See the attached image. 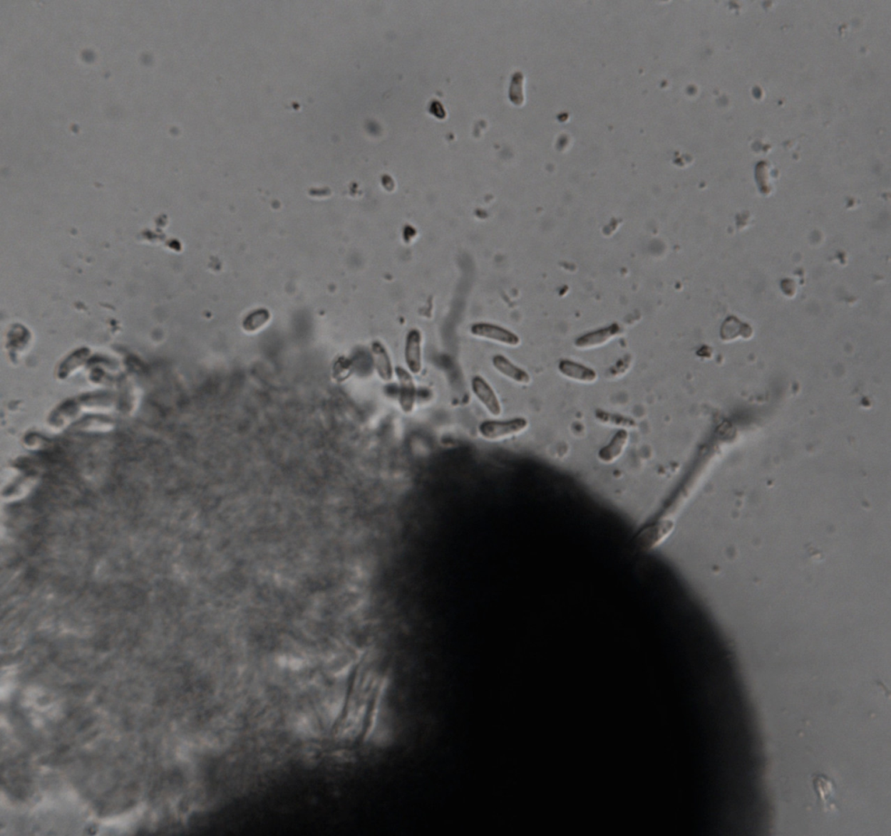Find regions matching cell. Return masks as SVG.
Returning a JSON list of instances; mask_svg holds the SVG:
<instances>
[{"instance_id": "obj_1", "label": "cell", "mask_w": 891, "mask_h": 836, "mask_svg": "<svg viewBox=\"0 0 891 836\" xmlns=\"http://www.w3.org/2000/svg\"><path fill=\"white\" fill-rule=\"evenodd\" d=\"M528 422L524 417H515L510 420L484 421L479 425V433L487 440H500L517 435L525 431Z\"/></svg>"}, {"instance_id": "obj_2", "label": "cell", "mask_w": 891, "mask_h": 836, "mask_svg": "<svg viewBox=\"0 0 891 836\" xmlns=\"http://www.w3.org/2000/svg\"><path fill=\"white\" fill-rule=\"evenodd\" d=\"M470 331L475 337L488 339V340L500 343L505 345L517 346L520 345V338L517 335L503 327L492 325V323H475L472 325Z\"/></svg>"}, {"instance_id": "obj_3", "label": "cell", "mask_w": 891, "mask_h": 836, "mask_svg": "<svg viewBox=\"0 0 891 836\" xmlns=\"http://www.w3.org/2000/svg\"><path fill=\"white\" fill-rule=\"evenodd\" d=\"M472 390L480 403L488 409L492 416L499 417L502 414V406L498 396L488 382L482 377L475 376L472 380Z\"/></svg>"}, {"instance_id": "obj_4", "label": "cell", "mask_w": 891, "mask_h": 836, "mask_svg": "<svg viewBox=\"0 0 891 836\" xmlns=\"http://www.w3.org/2000/svg\"><path fill=\"white\" fill-rule=\"evenodd\" d=\"M396 374L400 385L399 404L401 411L411 413L415 408L416 399V388L411 375L407 370L398 366Z\"/></svg>"}, {"instance_id": "obj_5", "label": "cell", "mask_w": 891, "mask_h": 836, "mask_svg": "<svg viewBox=\"0 0 891 836\" xmlns=\"http://www.w3.org/2000/svg\"><path fill=\"white\" fill-rule=\"evenodd\" d=\"M405 361L413 374L417 375L421 372V334L418 330H410L406 339Z\"/></svg>"}, {"instance_id": "obj_6", "label": "cell", "mask_w": 891, "mask_h": 836, "mask_svg": "<svg viewBox=\"0 0 891 836\" xmlns=\"http://www.w3.org/2000/svg\"><path fill=\"white\" fill-rule=\"evenodd\" d=\"M558 370L563 377L582 384H593L598 378L597 372L593 369L570 360L560 362Z\"/></svg>"}, {"instance_id": "obj_7", "label": "cell", "mask_w": 891, "mask_h": 836, "mask_svg": "<svg viewBox=\"0 0 891 836\" xmlns=\"http://www.w3.org/2000/svg\"><path fill=\"white\" fill-rule=\"evenodd\" d=\"M629 434L626 429L618 431L606 446L598 452V459L604 464L614 463L624 452L629 444Z\"/></svg>"}, {"instance_id": "obj_8", "label": "cell", "mask_w": 891, "mask_h": 836, "mask_svg": "<svg viewBox=\"0 0 891 836\" xmlns=\"http://www.w3.org/2000/svg\"><path fill=\"white\" fill-rule=\"evenodd\" d=\"M813 786L818 796L819 803L827 812L835 810V785L828 776L821 774L813 775Z\"/></svg>"}, {"instance_id": "obj_9", "label": "cell", "mask_w": 891, "mask_h": 836, "mask_svg": "<svg viewBox=\"0 0 891 836\" xmlns=\"http://www.w3.org/2000/svg\"><path fill=\"white\" fill-rule=\"evenodd\" d=\"M493 365L498 372L504 377L520 385H527L531 382L530 375L525 370L516 366L503 355H495L493 357Z\"/></svg>"}, {"instance_id": "obj_10", "label": "cell", "mask_w": 891, "mask_h": 836, "mask_svg": "<svg viewBox=\"0 0 891 836\" xmlns=\"http://www.w3.org/2000/svg\"><path fill=\"white\" fill-rule=\"evenodd\" d=\"M374 366H376L378 376L384 382H390L393 380V369L391 360L385 347L379 342L374 343L372 347Z\"/></svg>"}, {"instance_id": "obj_11", "label": "cell", "mask_w": 891, "mask_h": 836, "mask_svg": "<svg viewBox=\"0 0 891 836\" xmlns=\"http://www.w3.org/2000/svg\"><path fill=\"white\" fill-rule=\"evenodd\" d=\"M614 334H616V330L610 329L587 335V336L578 339L577 346L578 348L582 349L592 348V347L601 345L603 343L608 341Z\"/></svg>"}, {"instance_id": "obj_12", "label": "cell", "mask_w": 891, "mask_h": 836, "mask_svg": "<svg viewBox=\"0 0 891 836\" xmlns=\"http://www.w3.org/2000/svg\"><path fill=\"white\" fill-rule=\"evenodd\" d=\"M597 419L600 420L603 424L609 423L614 425L625 426V427H636V423H634V421L629 419V418L612 415V414L603 412H597Z\"/></svg>"}]
</instances>
